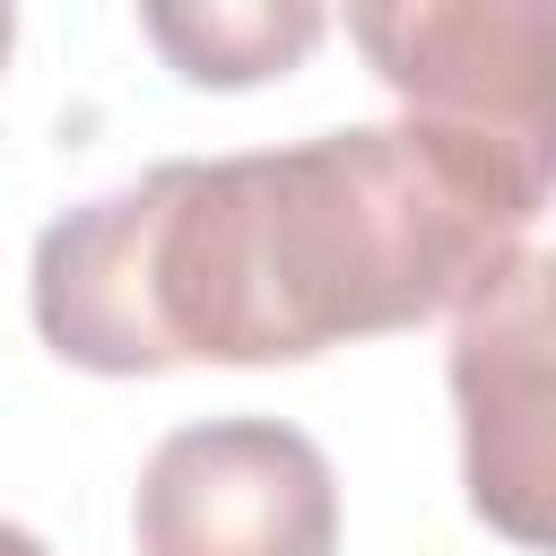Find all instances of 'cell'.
<instances>
[{
  "label": "cell",
  "instance_id": "1",
  "mask_svg": "<svg viewBox=\"0 0 556 556\" xmlns=\"http://www.w3.org/2000/svg\"><path fill=\"white\" fill-rule=\"evenodd\" d=\"M539 200L426 122H356L261 156H174L35 243V330L87 374L304 365L460 313Z\"/></svg>",
  "mask_w": 556,
  "mask_h": 556
},
{
  "label": "cell",
  "instance_id": "2",
  "mask_svg": "<svg viewBox=\"0 0 556 556\" xmlns=\"http://www.w3.org/2000/svg\"><path fill=\"white\" fill-rule=\"evenodd\" d=\"M348 43L408 104V122L495 156L539 208L556 200V0L348 9Z\"/></svg>",
  "mask_w": 556,
  "mask_h": 556
},
{
  "label": "cell",
  "instance_id": "3",
  "mask_svg": "<svg viewBox=\"0 0 556 556\" xmlns=\"http://www.w3.org/2000/svg\"><path fill=\"white\" fill-rule=\"evenodd\" d=\"M469 513L556 556V252H513L452 321Z\"/></svg>",
  "mask_w": 556,
  "mask_h": 556
},
{
  "label": "cell",
  "instance_id": "4",
  "mask_svg": "<svg viewBox=\"0 0 556 556\" xmlns=\"http://www.w3.org/2000/svg\"><path fill=\"white\" fill-rule=\"evenodd\" d=\"M130 530L139 556H330L339 478L278 417H208L148 452Z\"/></svg>",
  "mask_w": 556,
  "mask_h": 556
},
{
  "label": "cell",
  "instance_id": "5",
  "mask_svg": "<svg viewBox=\"0 0 556 556\" xmlns=\"http://www.w3.org/2000/svg\"><path fill=\"white\" fill-rule=\"evenodd\" d=\"M139 26H148V43L191 78V87H261V78H287L321 35H330V17L321 9H304V0H243V9H226V0H208V9H139Z\"/></svg>",
  "mask_w": 556,
  "mask_h": 556
},
{
  "label": "cell",
  "instance_id": "6",
  "mask_svg": "<svg viewBox=\"0 0 556 556\" xmlns=\"http://www.w3.org/2000/svg\"><path fill=\"white\" fill-rule=\"evenodd\" d=\"M0 556H52L35 530H17V521H0Z\"/></svg>",
  "mask_w": 556,
  "mask_h": 556
},
{
  "label": "cell",
  "instance_id": "7",
  "mask_svg": "<svg viewBox=\"0 0 556 556\" xmlns=\"http://www.w3.org/2000/svg\"><path fill=\"white\" fill-rule=\"evenodd\" d=\"M9 43H17V9L0 0V61H9Z\"/></svg>",
  "mask_w": 556,
  "mask_h": 556
}]
</instances>
